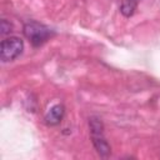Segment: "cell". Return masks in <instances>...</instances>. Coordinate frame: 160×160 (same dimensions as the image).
I'll use <instances>...</instances> for the list:
<instances>
[{"label": "cell", "mask_w": 160, "mask_h": 160, "mask_svg": "<svg viewBox=\"0 0 160 160\" xmlns=\"http://www.w3.org/2000/svg\"><path fill=\"white\" fill-rule=\"evenodd\" d=\"M89 126H90L91 141L94 144L95 150L102 158L109 156L110 152H111V149H110L109 142L106 141V138H105V134H104V125H102L101 120L99 118L92 116L89 120Z\"/></svg>", "instance_id": "cell-1"}, {"label": "cell", "mask_w": 160, "mask_h": 160, "mask_svg": "<svg viewBox=\"0 0 160 160\" xmlns=\"http://www.w3.org/2000/svg\"><path fill=\"white\" fill-rule=\"evenodd\" d=\"M64 112H65V110H64V106L62 105L58 104V105L51 106L48 110V112L45 114V121H46V124L48 125H58L61 121V119L64 116Z\"/></svg>", "instance_id": "cell-4"}, {"label": "cell", "mask_w": 160, "mask_h": 160, "mask_svg": "<svg viewBox=\"0 0 160 160\" xmlns=\"http://www.w3.org/2000/svg\"><path fill=\"white\" fill-rule=\"evenodd\" d=\"M10 28H11V25H10V22H8L5 19L1 21V34L4 35V34H6V32H9L10 31Z\"/></svg>", "instance_id": "cell-6"}, {"label": "cell", "mask_w": 160, "mask_h": 160, "mask_svg": "<svg viewBox=\"0 0 160 160\" xmlns=\"http://www.w3.org/2000/svg\"><path fill=\"white\" fill-rule=\"evenodd\" d=\"M24 34L34 46H40L51 38L52 30L41 22L31 20L24 25Z\"/></svg>", "instance_id": "cell-2"}, {"label": "cell", "mask_w": 160, "mask_h": 160, "mask_svg": "<svg viewBox=\"0 0 160 160\" xmlns=\"http://www.w3.org/2000/svg\"><path fill=\"white\" fill-rule=\"evenodd\" d=\"M24 49V42L19 36H9L1 41L0 58L4 62L15 60Z\"/></svg>", "instance_id": "cell-3"}, {"label": "cell", "mask_w": 160, "mask_h": 160, "mask_svg": "<svg viewBox=\"0 0 160 160\" xmlns=\"http://www.w3.org/2000/svg\"><path fill=\"white\" fill-rule=\"evenodd\" d=\"M135 6H136L135 0H125L121 5V12L125 16H130V15H132V12L135 10Z\"/></svg>", "instance_id": "cell-5"}]
</instances>
